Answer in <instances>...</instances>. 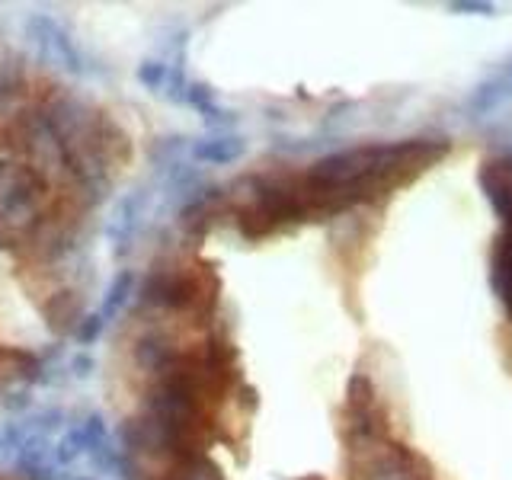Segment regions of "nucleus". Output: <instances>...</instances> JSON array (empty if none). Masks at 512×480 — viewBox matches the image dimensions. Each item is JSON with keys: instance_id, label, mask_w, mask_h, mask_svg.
<instances>
[{"instance_id": "obj_1", "label": "nucleus", "mask_w": 512, "mask_h": 480, "mask_svg": "<svg viewBox=\"0 0 512 480\" xmlns=\"http://www.w3.org/2000/svg\"><path fill=\"white\" fill-rule=\"evenodd\" d=\"M45 196V180L16 160H0V247H13L29 234L36 205Z\"/></svg>"}, {"instance_id": "obj_2", "label": "nucleus", "mask_w": 512, "mask_h": 480, "mask_svg": "<svg viewBox=\"0 0 512 480\" xmlns=\"http://www.w3.org/2000/svg\"><path fill=\"white\" fill-rule=\"evenodd\" d=\"M26 32H29V39L36 42L39 55L45 61H52L55 68L68 74H84V55L77 52V45L68 32H64V26H58L48 13H32Z\"/></svg>"}, {"instance_id": "obj_3", "label": "nucleus", "mask_w": 512, "mask_h": 480, "mask_svg": "<svg viewBox=\"0 0 512 480\" xmlns=\"http://www.w3.org/2000/svg\"><path fill=\"white\" fill-rule=\"evenodd\" d=\"M144 202H148V192L138 189V192H128V196H122L116 202V208H112V215L106 221V237H109L112 253H116V256H125L128 247H132V237H135L141 215H144Z\"/></svg>"}, {"instance_id": "obj_4", "label": "nucleus", "mask_w": 512, "mask_h": 480, "mask_svg": "<svg viewBox=\"0 0 512 480\" xmlns=\"http://www.w3.org/2000/svg\"><path fill=\"white\" fill-rule=\"evenodd\" d=\"M477 183L484 189L493 212L503 224H512V157H493L477 170Z\"/></svg>"}, {"instance_id": "obj_5", "label": "nucleus", "mask_w": 512, "mask_h": 480, "mask_svg": "<svg viewBox=\"0 0 512 480\" xmlns=\"http://www.w3.org/2000/svg\"><path fill=\"white\" fill-rule=\"evenodd\" d=\"M36 378H39V359L29 349L0 346V400L10 391L29 388Z\"/></svg>"}, {"instance_id": "obj_6", "label": "nucleus", "mask_w": 512, "mask_h": 480, "mask_svg": "<svg viewBox=\"0 0 512 480\" xmlns=\"http://www.w3.org/2000/svg\"><path fill=\"white\" fill-rule=\"evenodd\" d=\"M16 471L23 474V480H58L55 445H48L45 436H29L16 455Z\"/></svg>"}, {"instance_id": "obj_7", "label": "nucleus", "mask_w": 512, "mask_h": 480, "mask_svg": "<svg viewBox=\"0 0 512 480\" xmlns=\"http://www.w3.org/2000/svg\"><path fill=\"white\" fill-rule=\"evenodd\" d=\"M42 317H45V327L52 333H58V336L77 330V324L84 320V295L71 292V288L55 292L42 304Z\"/></svg>"}, {"instance_id": "obj_8", "label": "nucleus", "mask_w": 512, "mask_h": 480, "mask_svg": "<svg viewBox=\"0 0 512 480\" xmlns=\"http://www.w3.org/2000/svg\"><path fill=\"white\" fill-rule=\"evenodd\" d=\"M247 154V141L240 135H218V138H205L192 144V157L199 164H212V167H224V164H234Z\"/></svg>"}, {"instance_id": "obj_9", "label": "nucleus", "mask_w": 512, "mask_h": 480, "mask_svg": "<svg viewBox=\"0 0 512 480\" xmlns=\"http://www.w3.org/2000/svg\"><path fill=\"white\" fill-rule=\"evenodd\" d=\"M183 103H189L192 109L202 112V119L208 125H234V112L231 109H221L215 103V90L202 84V80H196V84H186V96Z\"/></svg>"}, {"instance_id": "obj_10", "label": "nucleus", "mask_w": 512, "mask_h": 480, "mask_svg": "<svg viewBox=\"0 0 512 480\" xmlns=\"http://www.w3.org/2000/svg\"><path fill=\"white\" fill-rule=\"evenodd\" d=\"M132 295H135V272L132 269H122L119 276L109 282V288H106V298L100 304V317L103 320H112V317H116L125 308Z\"/></svg>"}, {"instance_id": "obj_11", "label": "nucleus", "mask_w": 512, "mask_h": 480, "mask_svg": "<svg viewBox=\"0 0 512 480\" xmlns=\"http://www.w3.org/2000/svg\"><path fill=\"white\" fill-rule=\"evenodd\" d=\"M170 80V64L160 58H148L138 64V84L148 90H164Z\"/></svg>"}, {"instance_id": "obj_12", "label": "nucleus", "mask_w": 512, "mask_h": 480, "mask_svg": "<svg viewBox=\"0 0 512 480\" xmlns=\"http://www.w3.org/2000/svg\"><path fill=\"white\" fill-rule=\"evenodd\" d=\"M103 324H106V320L100 317V311H96V314H87V317L77 324V330H74L77 343H80V346L96 343V340H100V333H103Z\"/></svg>"}, {"instance_id": "obj_13", "label": "nucleus", "mask_w": 512, "mask_h": 480, "mask_svg": "<svg viewBox=\"0 0 512 480\" xmlns=\"http://www.w3.org/2000/svg\"><path fill=\"white\" fill-rule=\"evenodd\" d=\"M452 13H480V16H493L496 7L487 4V0H455V4H448Z\"/></svg>"}, {"instance_id": "obj_14", "label": "nucleus", "mask_w": 512, "mask_h": 480, "mask_svg": "<svg viewBox=\"0 0 512 480\" xmlns=\"http://www.w3.org/2000/svg\"><path fill=\"white\" fill-rule=\"evenodd\" d=\"M93 368H96L93 356H84V352L71 359V375H74V378H90V375H93Z\"/></svg>"}, {"instance_id": "obj_15", "label": "nucleus", "mask_w": 512, "mask_h": 480, "mask_svg": "<svg viewBox=\"0 0 512 480\" xmlns=\"http://www.w3.org/2000/svg\"><path fill=\"white\" fill-rule=\"evenodd\" d=\"M4 404H7V410H26V407H29V388L10 391V394L4 397Z\"/></svg>"}, {"instance_id": "obj_16", "label": "nucleus", "mask_w": 512, "mask_h": 480, "mask_svg": "<svg viewBox=\"0 0 512 480\" xmlns=\"http://www.w3.org/2000/svg\"><path fill=\"white\" fill-rule=\"evenodd\" d=\"M7 455H10V445H7V439H4V436H0V464L7 461Z\"/></svg>"}, {"instance_id": "obj_17", "label": "nucleus", "mask_w": 512, "mask_h": 480, "mask_svg": "<svg viewBox=\"0 0 512 480\" xmlns=\"http://www.w3.org/2000/svg\"><path fill=\"white\" fill-rule=\"evenodd\" d=\"M509 317H512V308H509Z\"/></svg>"}]
</instances>
